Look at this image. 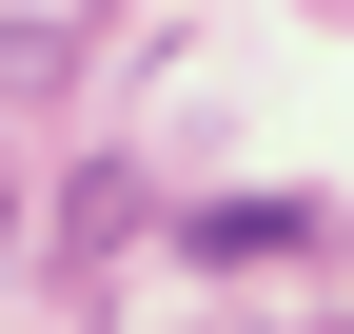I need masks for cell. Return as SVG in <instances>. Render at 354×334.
I'll list each match as a JSON object with an SVG mask.
<instances>
[]
</instances>
